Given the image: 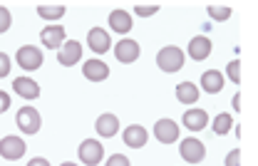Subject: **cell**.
Returning a JSON list of instances; mask_svg holds the SVG:
<instances>
[{"mask_svg":"<svg viewBox=\"0 0 258 166\" xmlns=\"http://www.w3.org/2000/svg\"><path fill=\"white\" fill-rule=\"evenodd\" d=\"M157 67H159L161 72H179L181 67H184V52L179 50V47H174V45H166V47H161L159 55H157Z\"/></svg>","mask_w":258,"mask_h":166,"instance_id":"obj_1","label":"cell"},{"mask_svg":"<svg viewBox=\"0 0 258 166\" xmlns=\"http://www.w3.org/2000/svg\"><path fill=\"white\" fill-rule=\"evenodd\" d=\"M15 62L18 67H23V69H40L42 67V52H40V47H35V45H23V47H18V52H15Z\"/></svg>","mask_w":258,"mask_h":166,"instance_id":"obj_2","label":"cell"},{"mask_svg":"<svg viewBox=\"0 0 258 166\" xmlns=\"http://www.w3.org/2000/svg\"><path fill=\"white\" fill-rule=\"evenodd\" d=\"M15 124L20 127L23 134H37L40 132V114L35 107H20L18 109V117H15Z\"/></svg>","mask_w":258,"mask_h":166,"instance_id":"obj_3","label":"cell"},{"mask_svg":"<svg viewBox=\"0 0 258 166\" xmlns=\"http://www.w3.org/2000/svg\"><path fill=\"white\" fill-rule=\"evenodd\" d=\"M0 156L8 161H18L25 156V141L20 136H3L0 139Z\"/></svg>","mask_w":258,"mask_h":166,"instance_id":"obj_4","label":"cell"},{"mask_svg":"<svg viewBox=\"0 0 258 166\" xmlns=\"http://www.w3.org/2000/svg\"><path fill=\"white\" fill-rule=\"evenodd\" d=\"M179 154H181V159L189 161V164H201V161L206 159V146H204L199 139H184L181 146H179Z\"/></svg>","mask_w":258,"mask_h":166,"instance_id":"obj_5","label":"cell"},{"mask_svg":"<svg viewBox=\"0 0 258 166\" xmlns=\"http://www.w3.org/2000/svg\"><path fill=\"white\" fill-rule=\"evenodd\" d=\"M102 156H104V149H102L99 141H95V139H85V141L80 144V161L85 166H97L102 161Z\"/></svg>","mask_w":258,"mask_h":166,"instance_id":"obj_6","label":"cell"},{"mask_svg":"<svg viewBox=\"0 0 258 166\" xmlns=\"http://www.w3.org/2000/svg\"><path fill=\"white\" fill-rule=\"evenodd\" d=\"M57 60H60V65H64V67L77 65V62L82 60V45H80L77 40L62 42V47H60V52H57Z\"/></svg>","mask_w":258,"mask_h":166,"instance_id":"obj_7","label":"cell"},{"mask_svg":"<svg viewBox=\"0 0 258 166\" xmlns=\"http://www.w3.org/2000/svg\"><path fill=\"white\" fill-rule=\"evenodd\" d=\"M87 42H90V50L97 52V55H104V52H109V47H112L109 33H107L104 28H92V30L87 33Z\"/></svg>","mask_w":258,"mask_h":166,"instance_id":"obj_8","label":"cell"},{"mask_svg":"<svg viewBox=\"0 0 258 166\" xmlns=\"http://www.w3.org/2000/svg\"><path fill=\"white\" fill-rule=\"evenodd\" d=\"M154 136H157V141H161V144H174V141L179 139V127H176V122H171V119H159V122L154 124Z\"/></svg>","mask_w":258,"mask_h":166,"instance_id":"obj_9","label":"cell"},{"mask_svg":"<svg viewBox=\"0 0 258 166\" xmlns=\"http://www.w3.org/2000/svg\"><path fill=\"white\" fill-rule=\"evenodd\" d=\"M211 40L209 37H204V35H196L189 40V57H191L194 62H201V60H206L209 55H211Z\"/></svg>","mask_w":258,"mask_h":166,"instance_id":"obj_10","label":"cell"},{"mask_svg":"<svg viewBox=\"0 0 258 166\" xmlns=\"http://www.w3.org/2000/svg\"><path fill=\"white\" fill-rule=\"evenodd\" d=\"M114 57L119 60V62H124V65H129V62H134L137 57H139V45L134 42V40H119L117 45H114Z\"/></svg>","mask_w":258,"mask_h":166,"instance_id":"obj_11","label":"cell"},{"mask_svg":"<svg viewBox=\"0 0 258 166\" xmlns=\"http://www.w3.org/2000/svg\"><path fill=\"white\" fill-rule=\"evenodd\" d=\"M40 40H42L45 47H50V50H60L62 42H64V28H60V25H47V28L40 33Z\"/></svg>","mask_w":258,"mask_h":166,"instance_id":"obj_12","label":"cell"},{"mask_svg":"<svg viewBox=\"0 0 258 166\" xmlns=\"http://www.w3.org/2000/svg\"><path fill=\"white\" fill-rule=\"evenodd\" d=\"M82 74L90 79V82H104L109 77V67L104 65L102 60H87L82 67Z\"/></svg>","mask_w":258,"mask_h":166,"instance_id":"obj_13","label":"cell"},{"mask_svg":"<svg viewBox=\"0 0 258 166\" xmlns=\"http://www.w3.org/2000/svg\"><path fill=\"white\" fill-rule=\"evenodd\" d=\"M13 87H15V92L20 95V97H25V100H37L40 97V85L30 79V77H15L13 79Z\"/></svg>","mask_w":258,"mask_h":166,"instance_id":"obj_14","label":"cell"},{"mask_svg":"<svg viewBox=\"0 0 258 166\" xmlns=\"http://www.w3.org/2000/svg\"><path fill=\"white\" fill-rule=\"evenodd\" d=\"M147 139H149V134H147V129L142 124H132V127L124 129V144L129 149H142L147 144Z\"/></svg>","mask_w":258,"mask_h":166,"instance_id":"obj_15","label":"cell"},{"mask_svg":"<svg viewBox=\"0 0 258 166\" xmlns=\"http://www.w3.org/2000/svg\"><path fill=\"white\" fill-rule=\"evenodd\" d=\"M95 129H97V134H99V136L112 139L114 134L119 132V119H117L114 114H102V117L95 122Z\"/></svg>","mask_w":258,"mask_h":166,"instance_id":"obj_16","label":"cell"},{"mask_svg":"<svg viewBox=\"0 0 258 166\" xmlns=\"http://www.w3.org/2000/svg\"><path fill=\"white\" fill-rule=\"evenodd\" d=\"M109 28L122 35L129 33V30H132V15H129L127 10H122V8L112 10V13H109Z\"/></svg>","mask_w":258,"mask_h":166,"instance_id":"obj_17","label":"cell"},{"mask_svg":"<svg viewBox=\"0 0 258 166\" xmlns=\"http://www.w3.org/2000/svg\"><path fill=\"white\" fill-rule=\"evenodd\" d=\"M201 87H204V92H209V95L221 92V90H224V74L216 72V69L204 72V74H201Z\"/></svg>","mask_w":258,"mask_h":166,"instance_id":"obj_18","label":"cell"},{"mask_svg":"<svg viewBox=\"0 0 258 166\" xmlns=\"http://www.w3.org/2000/svg\"><path fill=\"white\" fill-rule=\"evenodd\" d=\"M206 124H209V114L204 109H189L184 114V127L191 129V132H201Z\"/></svg>","mask_w":258,"mask_h":166,"instance_id":"obj_19","label":"cell"},{"mask_svg":"<svg viewBox=\"0 0 258 166\" xmlns=\"http://www.w3.org/2000/svg\"><path fill=\"white\" fill-rule=\"evenodd\" d=\"M176 100L181 102V104H194V102L199 100V87H196L194 82L176 85Z\"/></svg>","mask_w":258,"mask_h":166,"instance_id":"obj_20","label":"cell"},{"mask_svg":"<svg viewBox=\"0 0 258 166\" xmlns=\"http://www.w3.org/2000/svg\"><path fill=\"white\" fill-rule=\"evenodd\" d=\"M37 15L45 20H60L64 15V5H37Z\"/></svg>","mask_w":258,"mask_h":166,"instance_id":"obj_21","label":"cell"},{"mask_svg":"<svg viewBox=\"0 0 258 166\" xmlns=\"http://www.w3.org/2000/svg\"><path fill=\"white\" fill-rule=\"evenodd\" d=\"M231 127H233V117H231L228 112H221V114L214 119V132L221 134V136L231 132Z\"/></svg>","mask_w":258,"mask_h":166,"instance_id":"obj_22","label":"cell"},{"mask_svg":"<svg viewBox=\"0 0 258 166\" xmlns=\"http://www.w3.org/2000/svg\"><path fill=\"white\" fill-rule=\"evenodd\" d=\"M206 13H209V18H214L219 23H224V20L231 18V8L228 5H206Z\"/></svg>","mask_w":258,"mask_h":166,"instance_id":"obj_23","label":"cell"},{"mask_svg":"<svg viewBox=\"0 0 258 166\" xmlns=\"http://www.w3.org/2000/svg\"><path fill=\"white\" fill-rule=\"evenodd\" d=\"M226 72H228V79H231L233 85L241 82V62H238V60H231L228 67H226Z\"/></svg>","mask_w":258,"mask_h":166,"instance_id":"obj_24","label":"cell"},{"mask_svg":"<svg viewBox=\"0 0 258 166\" xmlns=\"http://www.w3.org/2000/svg\"><path fill=\"white\" fill-rule=\"evenodd\" d=\"M10 25H13V15H10V10L5 5H0V33L10 30Z\"/></svg>","mask_w":258,"mask_h":166,"instance_id":"obj_25","label":"cell"},{"mask_svg":"<svg viewBox=\"0 0 258 166\" xmlns=\"http://www.w3.org/2000/svg\"><path fill=\"white\" fill-rule=\"evenodd\" d=\"M159 10V5H137L134 8V13L139 15V18H147V15H154Z\"/></svg>","mask_w":258,"mask_h":166,"instance_id":"obj_26","label":"cell"},{"mask_svg":"<svg viewBox=\"0 0 258 166\" xmlns=\"http://www.w3.org/2000/svg\"><path fill=\"white\" fill-rule=\"evenodd\" d=\"M107 166H132V164H129V159L124 154H112V156L107 159Z\"/></svg>","mask_w":258,"mask_h":166,"instance_id":"obj_27","label":"cell"},{"mask_svg":"<svg viewBox=\"0 0 258 166\" xmlns=\"http://www.w3.org/2000/svg\"><path fill=\"white\" fill-rule=\"evenodd\" d=\"M226 166H241V149L228 151V156H226Z\"/></svg>","mask_w":258,"mask_h":166,"instance_id":"obj_28","label":"cell"},{"mask_svg":"<svg viewBox=\"0 0 258 166\" xmlns=\"http://www.w3.org/2000/svg\"><path fill=\"white\" fill-rule=\"evenodd\" d=\"M8 74H10V57L0 52V77H8Z\"/></svg>","mask_w":258,"mask_h":166,"instance_id":"obj_29","label":"cell"},{"mask_svg":"<svg viewBox=\"0 0 258 166\" xmlns=\"http://www.w3.org/2000/svg\"><path fill=\"white\" fill-rule=\"evenodd\" d=\"M8 109H10V95L0 90V114H3V112H8Z\"/></svg>","mask_w":258,"mask_h":166,"instance_id":"obj_30","label":"cell"},{"mask_svg":"<svg viewBox=\"0 0 258 166\" xmlns=\"http://www.w3.org/2000/svg\"><path fill=\"white\" fill-rule=\"evenodd\" d=\"M28 166H50V161H47V159H42V156H35V159L28 161Z\"/></svg>","mask_w":258,"mask_h":166,"instance_id":"obj_31","label":"cell"},{"mask_svg":"<svg viewBox=\"0 0 258 166\" xmlns=\"http://www.w3.org/2000/svg\"><path fill=\"white\" fill-rule=\"evenodd\" d=\"M231 104H233V109H236V112H241V95H236Z\"/></svg>","mask_w":258,"mask_h":166,"instance_id":"obj_32","label":"cell"},{"mask_svg":"<svg viewBox=\"0 0 258 166\" xmlns=\"http://www.w3.org/2000/svg\"><path fill=\"white\" fill-rule=\"evenodd\" d=\"M60 166H77V164H72V161H64V164H60Z\"/></svg>","mask_w":258,"mask_h":166,"instance_id":"obj_33","label":"cell"}]
</instances>
